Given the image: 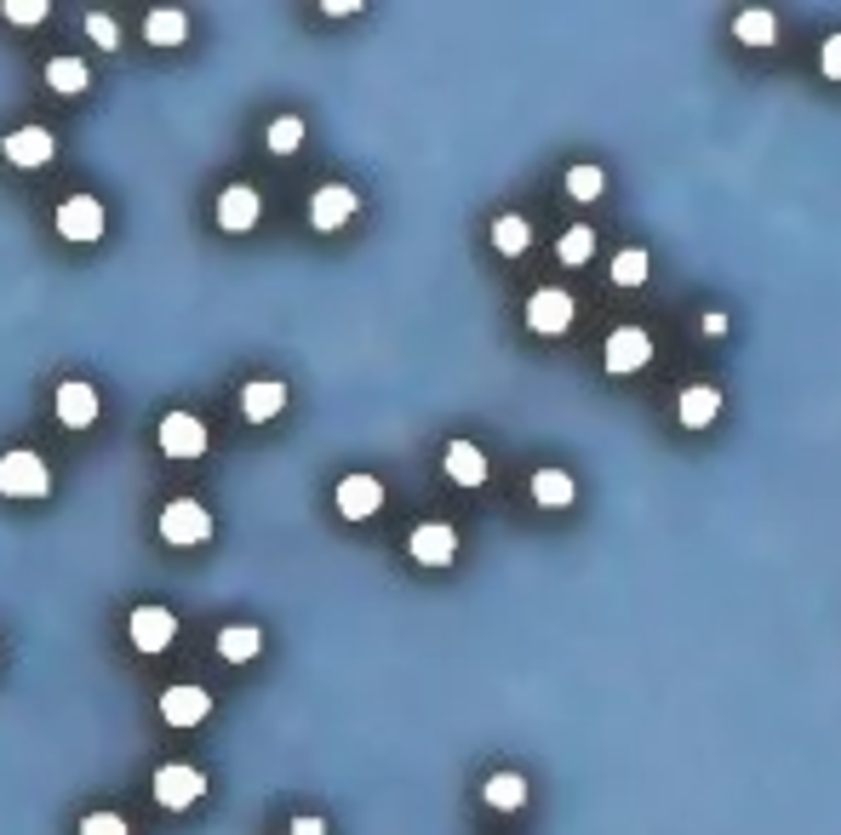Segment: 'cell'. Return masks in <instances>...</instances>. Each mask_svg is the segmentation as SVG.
Returning a JSON list of instances; mask_svg holds the SVG:
<instances>
[{"label": "cell", "instance_id": "obj_1", "mask_svg": "<svg viewBox=\"0 0 841 835\" xmlns=\"http://www.w3.org/2000/svg\"><path fill=\"white\" fill-rule=\"evenodd\" d=\"M46 487H53V475H46V464L35 452H7V459H0V492L7 498H41Z\"/></svg>", "mask_w": 841, "mask_h": 835}, {"label": "cell", "instance_id": "obj_2", "mask_svg": "<svg viewBox=\"0 0 841 835\" xmlns=\"http://www.w3.org/2000/svg\"><path fill=\"white\" fill-rule=\"evenodd\" d=\"M527 326H532V333H544V338H561V333L573 326V298L561 292V287L532 292V298H527Z\"/></svg>", "mask_w": 841, "mask_h": 835}, {"label": "cell", "instance_id": "obj_3", "mask_svg": "<svg viewBox=\"0 0 841 835\" xmlns=\"http://www.w3.org/2000/svg\"><path fill=\"white\" fill-rule=\"evenodd\" d=\"M601 356H607V372H642L647 361H653V338L642 333V326H619V333L613 338H607V349H601Z\"/></svg>", "mask_w": 841, "mask_h": 835}, {"label": "cell", "instance_id": "obj_4", "mask_svg": "<svg viewBox=\"0 0 841 835\" xmlns=\"http://www.w3.org/2000/svg\"><path fill=\"white\" fill-rule=\"evenodd\" d=\"M258 212H264V200L252 184H229L218 195V230H229V235H246L252 223H258Z\"/></svg>", "mask_w": 841, "mask_h": 835}, {"label": "cell", "instance_id": "obj_5", "mask_svg": "<svg viewBox=\"0 0 841 835\" xmlns=\"http://www.w3.org/2000/svg\"><path fill=\"white\" fill-rule=\"evenodd\" d=\"M207 533H212V515L200 510V503H189V498L166 503V515H161V538L166 544H200Z\"/></svg>", "mask_w": 841, "mask_h": 835}, {"label": "cell", "instance_id": "obj_6", "mask_svg": "<svg viewBox=\"0 0 841 835\" xmlns=\"http://www.w3.org/2000/svg\"><path fill=\"white\" fill-rule=\"evenodd\" d=\"M58 235L64 241H97L104 235V207L92 195H69L58 207Z\"/></svg>", "mask_w": 841, "mask_h": 835}, {"label": "cell", "instance_id": "obj_7", "mask_svg": "<svg viewBox=\"0 0 841 835\" xmlns=\"http://www.w3.org/2000/svg\"><path fill=\"white\" fill-rule=\"evenodd\" d=\"M355 207H361V200H355L349 184H321L315 200H310V223L315 230H344V223L355 218Z\"/></svg>", "mask_w": 841, "mask_h": 835}, {"label": "cell", "instance_id": "obj_8", "mask_svg": "<svg viewBox=\"0 0 841 835\" xmlns=\"http://www.w3.org/2000/svg\"><path fill=\"white\" fill-rule=\"evenodd\" d=\"M161 452L166 459H200V452H207V424L189 418V413H172L161 424Z\"/></svg>", "mask_w": 841, "mask_h": 835}, {"label": "cell", "instance_id": "obj_9", "mask_svg": "<svg viewBox=\"0 0 841 835\" xmlns=\"http://www.w3.org/2000/svg\"><path fill=\"white\" fill-rule=\"evenodd\" d=\"M406 549H413V561H424V567H447L452 555H458V533H452V526H441V521H424Z\"/></svg>", "mask_w": 841, "mask_h": 835}, {"label": "cell", "instance_id": "obj_10", "mask_svg": "<svg viewBox=\"0 0 841 835\" xmlns=\"http://www.w3.org/2000/svg\"><path fill=\"white\" fill-rule=\"evenodd\" d=\"M172 636H177V618L166 613V606H138V613H133L138 652H161V647H172Z\"/></svg>", "mask_w": 841, "mask_h": 835}, {"label": "cell", "instance_id": "obj_11", "mask_svg": "<svg viewBox=\"0 0 841 835\" xmlns=\"http://www.w3.org/2000/svg\"><path fill=\"white\" fill-rule=\"evenodd\" d=\"M378 503H384V487H378L372 475H344V480H338V510H344L349 521H367Z\"/></svg>", "mask_w": 841, "mask_h": 835}, {"label": "cell", "instance_id": "obj_12", "mask_svg": "<svg viewBox=\"0 0 841 835\" xmlns=\"http://www.w3.org/2000/svg\"><path fill=\"white\" fill-rule=\"evenodd\" d=\"M200 790H207V778H200L195 767H161L155 773V801L161 807H189Z\"/></svg>", "mask_w": 841, "mask_h": 835}, {"label": "cell", "instance_id": "obj_13", "mask_svg": "<svg viewBox=\"0 0 841 835\" xmlns=\"http://www.w3.org/2000/svg\"><path fill=\"white\" fill-rule=\"evenodd\" d=\"M53 132L46 126H18V132L7 138V161L12 166H41V161H53Z\"/></svg>", "mask_w": 841, "mask_h": 835}, {"label": "cell", "instance_id": "obj_14", "mask_svg": "<svg viewBox=\"0 0 841 835\" xmlns=\"http://www.w3.org/2000/svg\"><path fill=\"white\" fill-rule=\"evenodd\" d=\"M207 710H212V698L200 693V687H166V698H161V716H166L172 727H195V721H207Z\"/></svg>", "mask_w": 841, "mask_h": 835}, {"label": "cell", "instance_id": "obj_15", "mask_svg": "<svg viewBox=\"0 0 841 835\" xmlns=\"http://www.w3.org/2000/svg\"><path fill=\"white\" fill-rule=\"evenodd\" d=\"M447 475L458 487H481V480H487V452L475 441H447Z\"/></svg>", "mask_w": 841, "mask_h": 835}, {"label": "cell", "instance_id": "obj_16", "mask_svg": "<svg viewBox=\"0 0 841 835\" xmlns=\"http://www.w3.org/2000/svg\"><path fill=\"white\" fill-rule=\"evenodd\" d=\"M716 413H722V390H710V384H693V390H681V401H676V418H681L687 429H704V424H716Z\"/></svg>", "mask_w": 841, "mask_h": 835}, {"label": "cell", "instance_id": "obj_17", "mask_svg": "<svg viewBox=\"0 0 841 835\" xmlns=\"http://www.w3.org/2000/svg\"><path fill=\"white\" fill-rule=\"evenodd\" d=\"M58 418H64L69 429H87V424L97 418V395H92V384H64V390H58Z\"/></svg>", "mask_w": 841, "mask_h": 835}, {"label": "cell", "instance_id": "obj_18", "mask_svg": "<svg viewBox=\"0 0 841 835\" xmlns=\"http://www.w3.org/2000/svg\"><path fill=\"white\" fill-rule=\"evenodd\" d=\"M532 498H539L544 510H567L573 503V475L567 469H539L532 475Z\"/></svg>", "mask_w": 841, "mask_h": 835}, {"label": "cell", "instance_id": "obj_19", "mask_svg": "<svg viewBox=\"0 0 841 835\" xmlns=\"http://www.w3.org/2000/svg\"><path fill=\"white\" fill-rule=\"evenodd\" d=\"M493 246L504 252V258H516V252H527V246H532V223H527L521 212H504V218H493Z\"/></svg>", "mask_w": 841, "mask_h": 835}, {"label": "cell", "instance_id": "obj_20", "mask_svg": "<svg viewBox=\"0 0 841 835\" xmlns=\"http://www.w3.org/2000/svg\"><path fill=\"white\" fill-rule=\"evenodd\" d=\"M733 40H745V46H773V40H779V18H773V12H738V18H733Z\"/></svg>", "mask_w": 841, "mask_h": 835}, {"label": "cell", "instance_id": "obj_21", "mask_svg": "<svg viewBox=\"0 0 841 835\" xmlns=\"http://www.w3.org/2000/svg\"><path fill=\"white\" fill-rule=\"evenodd\" d=\"M487 807H498V813H516V807H527V778L521 773H493L487 778Z\"/></svg>", "mask_w": 841, "mask_h": 835}, {"label": "cell", "instance_id": "obj_22", "mask_svg": "<svg viewBox=\"0 0 841 835\" xmlns=\"http://www.w3.org/2000/svg\"><path fill=\"white\" fill-rule=\"evenodd\" d=\"M258 647H264V636L252 624H235V629H223L218 636V652L229 658V664H246V658H258Z\"/></svg>", "mask_w": 841, "mask_h": 835}, {"label": "cell", "instance_id": "obj_23", "mask_svg": "<svg viewBox=\"0 0 841 835\" xmlns=\"http://www.w3.org/2000/svg\"><path fill=\"white\" fill-rule=\"evenodd\" d=\"M241 407H246V418H275L280 407H287V390L280 384H246V395H241Z\"/></svg>", "mask_w": 841, "mask_h": 835}, {"label": "cell", "instance_id": "obj_24", "mask_svg": "<svg viewBox=\"0 0 841 835\" xmlns=\"http://www.w3.org/2000/svg\"><path fill=\"white\" fill-rule=\"evenodd\" d=\"M143 35L155 40V46H177L189 35V18L184 12H149V23H143Z\"/></svg>", "mask_w": 841, "mask_h": 835}, {"label": "cell", "instance_id": "obj_25", "mask_svg": "<svg viewBox=\"0 0 841 835\" xmlns=\"http://www.w3.org/2000/svg\"><path fill=\"white\" fill-rule=\"evenodd\" d=\"M555 252H561V264H590L596 258V230H590V223H573Z\"/></svg>", "mask_w": 841, "mask_h": 835}, {"label": "cell", "instance_id": "obj_26", "mask_svg": "<svg viewBox=\"0 0 841 835\" xmlns=\"http://www.w3.org/2000/svg\"><path fill=\"white\" fill-rule=\"evenodd\" d=\"M647 269H653L647 252H642V246H624L619 258H613V281H619V287H642V281H647Z\"/></svg>", "mask_w": 841, "mask_h": 835}, {"label": "cell", "instance_id": "obj_27", "mask_svg": "<svg viewBox=\"0 0 841 835\" xmlns=\"http://www.w3.org/2000/svg\"><path fill=\"white\" fill-rule=\"evenodd\" d=\"M46 81H53V92H87L92 74H87V63H81V58H58L53 69H46Z\"/></svg>", "mask_w": 841, "mask_h": 835}, {"label": "cell", "instance_id": "obj_28", "mask_svg": "<svg viewBox=\"0 0 841 835\" xmlns=\"http://www.w3.org/2000/svg\"><path fill=\"white\" fill-rule=\"evenodd\" d=\"M561 184H567V195H573V200H596V195L607 189V172H601V166H573Z\"/></svg>", "mask_w": 841, "mask_h": 835}, {"label": "cell", "instance_id": "obj_29", "mask_svg": "<svg viewBox=\"0 0 841 835\" xmlns=\"http://www.w3.org/2000/svg\"><path fill=\"white\" fill-rule=\"evenodd\" d=\"M298 143H303V120H298V115H280V120L269 126V149H275V155H292Z\"/></svg>", "mask_w": 841, "mask_h": 835}, {"label": "cell", "instance_id": "obj_30", "mask_svg": "<svg viewBox=\"0 0 841 835\" xmlns=\"http://www.w3.org/2000/svg\"><path fill=\"white\" fill-rule=\"evenodd\" d=\"M81 835H126V819H120V813H92V819L81 824Z\"/></svg>", "mask_w": 841, "mask_h": 835}, {"label": "cell", "instance_id": "obj_31", "mask_svg": "<svg viewBox=\"0 0 841 835\" xmlns=\"http://www.w3.org/2000/svg\"><path fill=\"white\" fill-rule=\"evenodd\" d=\"M7 18L12 23H41L46 18V0H7Z\"/></svg>", "mask_w": 841, "mask_h": 835}, {"label": "cell", "instance_id": "obj_32", "mask_svg": "<svg viewBox=\"0 0 841 835\" xmlns=\"http://www.w3.org/2000/svg\"><path fill=\"white\" fill-rule=\"evenodd\" d=\"M87 35H92L97 46H115V40H120V35H115V23H110L104 12H92V18H87Z\"/></svg>", "mask_w": 841, "mask_h": 835}, {"label": "cell", "instance_id": "obj_33", "mask_svg": "<svg viewBox=\"0 0 841 835\" xmlns=\"http://www.w3.org/2000/svg\"><path fill=\"white\" fill-rule=\"evenodd\" d=\"M819 69L830 74V81H841V35L825 40V53H819Z\"/></svg>", "mask_w": 841, "mask_h": 835}, {"label": "cell", "instance_id": "obj_34", "mask_svg": "<svg viewBox=\"0 0 841 835\" xmlns=\"http://www.w3.org/2000/svg\"><path fill=\"white\" fill-rule=\"evenodd\" d=\"M292 835H326V824H321V819H310V813H303V819H292Z\"/></svg>", "mask_w": 841, "mask_h": 835}, {"label": "cell", "instance_id": "obj_35", "mask_svg": "<svg viewBox=\"0 0 841 835\" xmlns=\"http://www.w3.org/2000/svg\"><path fill=\"white\" fill-rule=\"evenodd\" d=\"M704 333H710V338H722V333H727V315H722V310H710V315H704Z\"/></svg>", "mask_w": 841, "mask_h": 835}, {"label": "cell", "instance_id": "obj_36", "mask_svg": "<svg viewBox=\"0 0 841 835\" xmlns=\"http://www.w3.org/2000/svg\"><path fill=\"white\" fill-rule=\"evenodd\" d=\"M326 12H333V18H349V12H361V0H326Z\"/></svg>", "mask_w": 841, "mask_h": 835}]
</instances>
